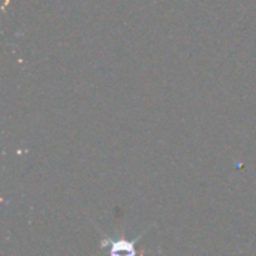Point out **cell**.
Masks as SVG:
<instances>
[{
    "label": "cell",
    "instance_id": "6da1fadb",
    "mask_svg": "<svg viewBox=\"0 0 256 256\" xmlns=\"http://www.w3.org/2000/svg\"><path fill=\"white\" fill-rule=\"evenodd\" d=\"M140 237L135 238L132 243L130 242H124V240H117V242L105 240V243L110 244V255L111 256H136L135 243L140 240Z\"/></svg>",
    "mask_w": 256,
    "mask_h": 256
}]
</instances>
